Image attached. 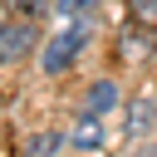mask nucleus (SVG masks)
I'll use <instances>...</instances> for the list:
<instances>
[{
	"instance_id": "7",
	"label": "nucleus",
	"mask_w": 157,
	"mask_h": 157,
	"mask_svg": "<svg viewBox=\"0 0 157 157\" xmlns=\"http://www.w3.org/2000/svg\"><path fill=\"white\" fill-rule=\"evenodd\" d=\"M113 103H118V88H113V83H108V78H103V83H93V88H88V108H93V113H108V108H113Z\"/></svg>"
},
{
	"instance_id": "3",
	"label": "nucleus",
	"mask_w": 157,
	"mask_h": 157,
	"mask_svg": "<svg viewBox=\"0 0 157 157\" xmlns=\"http://www.w3.org/2000/svg\"><path fill=\"white\" fill-rule=\"evenodd\" d=\"M69 142H74L78 152H103V123H98V113H93V108H88V113H78V123H74Z\"/></svg>"
},
{
	"instance_id": "6",
	"label": "nucleus",
	"mask_w": 157,
	"mask_h": 157,
	"mask_svg": "<svg viewBox=\"0 0 157 157\" xmlns=\"http://www.w3.org/2000/svg\"><path fill=\"white\" fill-rule=\"evenodd\" d=\"M152 128H157V108L152 103H132L128 108V132L137 137V132H152Z\"/></svg>"
},
{
	"instance_id": "9",
	"label": "nucleus",
	"mask_w": 157,
	"mask_h": 157,
	"mask_svg": "<svg viewBox=\"0 0 157 157\" xmlns=\"http://www.w3.org/2000/svg\"><path fill=\"white\" fill-rule=\"evenodd\" d=\"M132 157H157V147H137V152H132Z\"/></svg>"
},
{
	"instance_id": "5",
	"label": "nucleus",
	"mask_w": 157,
	"mask_h": 157,
	"mask_svg": "<svg viewBox=\"0 0 157 157\" xmlns=\"http://www.w3.org/2000/svg\"><path fill=\"white\" fill-rule=\"evenodd\" d=\"M118 49H123V59H147V54H152V34H147V25L137 20V25L123 34V44H118Z\"/></svg>"
},
{
	"instance_id": "2",
	"label": "nucleus",
	"mask_w": 157,
	"mask_h": 157,
	"mask_svg": "<svg viewBox=\"0 0 157 157\" xmlns=\"http://www.w3.org/2000/svg\"><path fill=\"white\" fill-rule=\"evenodd\" d=\"M34 49V25L29 20H5V34H0V54H5V64H20L25 54Z\"/></svg>"
},
{
	"instance_id": "8",
	"label": "nucleus",
	"mask_w": 157,
	"mask_h": 157,
	"mask_svg": "<svg viewBox=\"0 0 157 157\" xmlns=\"http://www.w3.org/2000/svg\"><path fill=\"white\" fill-rule=\"evenodd\" d=\"M128 5H132V20H142V25L157 20V0H128Z\"/></svg>"
},
{
	"instance_id": "1",
	"label": "nucleus",
	"mask_w": 157,
	"mask_h": 157,
	"mask_svg": "<svg viewBox=\"0 0 157 157\" xmlns=\"http://www.w3.org/2000/svg\"><path fill=\"white\" fill-rule=\"evenodd\" d=\"M78 44H83V29H69V34H54V39H49V49H44V59H39V69L59 78V74H64V69L74 64V49H78Z\"/></svg>"
},
{
	"instance_id": "4",
	"label": "nucleus",
	"mask_w": 157,
	"mask_h": 157,
	"mask_svg": "<svg viewBox=\"0 0 157 157\" xmlns=\"http://www.w3.org/2000/svg\"><path fill=\"white\" fill-rule=\"evenodd\" d=\"M59 147H64V132H54V128H39L25 137V157H59Z\"/></svg>"
},
{
	"instance_id": "10",
	"label": "nucleus",
	"mask_w": 157,
	"mask_h": 157,
	"mask_svg": "<svg viewBox=\"0 0 157 157\" xmlns=\"http://www.w3.org/2000/svg\"><path fill=\"white\" fill-rule=\"evenodd\" d=\"M15 5H20V0H5V10H15Z\"/></svg>"
}]
</instances>
